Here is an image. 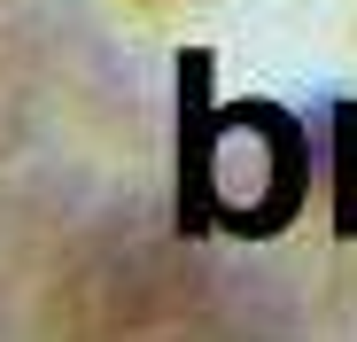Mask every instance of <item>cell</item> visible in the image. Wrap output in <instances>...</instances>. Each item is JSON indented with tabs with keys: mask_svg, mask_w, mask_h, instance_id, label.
<instances>
[{
	"mask_svg": "<svg viewBox=\"0 0 357 342\" xmlns=\"http://www.w3.org/2000/svg\"><path fill=\"white\" fill-rule=\"evenodd\" d=\"M178 234L202 241L210 225H218V140H225V109L210 101V78H218V54L210 47H178Z\"/></svg>",
	"mask_w": 357,
	"mask_h": 342,
	"instance_id": "1",
	"label": "cell"
},
{
	"mask_svg": "<svg viewBox=\"0 0 357 342\" xmlns=\"http://www.w3.org/2000/svg\"><path fill=\"white\" fill-rule=\"evenodd\" d=\"M326 163H334V234L357 241V101L326 117Z\"/></svg>",
	"mask_w": 357,
	"mask_h": 342,
	"instance_id": "2",
	"label": "cell"
}]
</instances>
